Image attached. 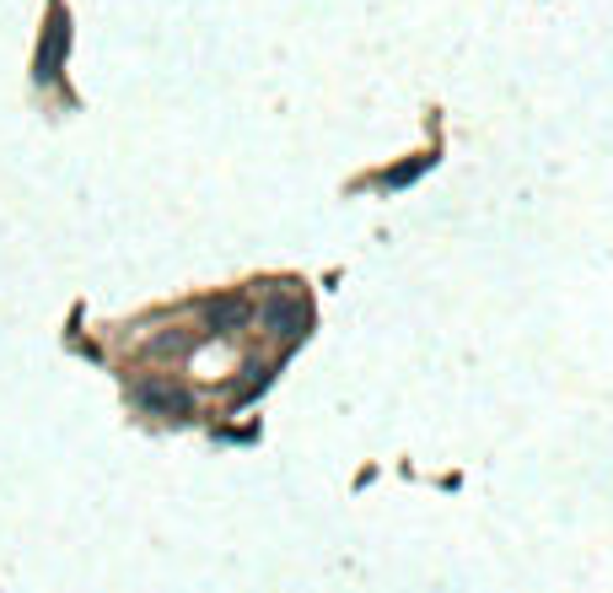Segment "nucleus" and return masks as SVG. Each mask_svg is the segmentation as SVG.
Returning a JSON list of instances; mask_svg holds the SVG:
<instances>
[{
  "instance_id": "f257e3e1",
  "label": "nucleus",
  "mask_w": 613,
  "mask_h": 593,
  "mask_svg": "<svg viewBox=\"0 0 613 593\" xmlns=\"http://www.w3.org/2000/svg\"><path fill=\"white\" fill-rule=\"evenodd\" d=\"M269 324H275V330L286 324V334H302L307 330V308L302 303H275V308H269Z\"/></svg>"
},
{
  "instance_id": "f03ea898",
  "label": "nucleus",
  "mask_w": 613,
  "mask_h": 593,
  "mask_svg": "<svg viewBox=\"0 0 613 593\" xmlns=\"http://www.w3.org/2000/svg\"><path fill=\"white\" fill-rule=\"evenodd\" d=\"M140 399H146V404H157V410H173V415H184V410H188V399L178 395V389H162V384L140 389Z\"/></svg>"
},
{
  "instance_id": "7ed1b4c3",
  "label": "nucleus",
  "mask_w": 613,
  "mask_h": 593,
  "mask_svg": "<svg viewBox=\"0 0 613 593\" xmlns=\"http://www.w3.org/2000/svg\"><path fill=\"white\" fill-rule=\"evenodd\" d=\"M210 319H216V330H238V324L247 319V308L238 303V297H221V303L210 308Z\"/></svg>"
}]
</instances>
